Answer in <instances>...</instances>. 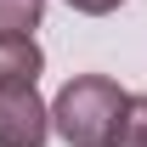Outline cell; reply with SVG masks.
<instances>
[{"label":"cell","mask_w":147,"mask_h":147,"mask_svg":"<svg viewBox=\"0 0 147 147\" xmlns=\"http://www.w3.org/2000/svg\"><path fill=\"white\" fill-rule=\"evenodd\" d=\"M74 11H85V17H108V11H119L125 0H68Z\"/></svg>","instance_id":"8992f818"},{"label":"cell","mask_w":147,"mask_h":147,"mask_svg":"<svg viewBox=\"0 0 147 147\" xmlns=\"http://www.w3.org/2000/svg\"><path fill=\"white\" fill-rule=\"evenodd\" d=\"M51 136V108L40 102L34 85L0 91V147H45Z\"/></svg>","instance_id":"7a4b0ae2"},{"label":"cell","mask_w":147,"mask_h":147,"mask_svg":"<svg viewBox=\"0 0 147 147\" xmlns=\"http://www.w3.org/2000/svg\"><path fill=\"white\" fill-rule=\"evenodd\" d=\"M45 57H40L34 40H0V91H17V85H34Z\"/></svg>","instance_id":"3957f363"},{"label":"cell","mask_w":147,"mask_h":147,"mask_svg":"<svg viewBox=\"0 0 147 147\" xmlns=\"http://www.w3.org/2000/svg\"><path fill=\"white\" fill-rule=\"evenodd\" d=\"M108 147H147V96H125L119 108V125H113Z\"/></svg>","instance_id":"5b68a950"},{"label":"cell","mask_w":147,"mask_h":147,"mask_svg":"<svg viewBox=\"0 0 147 147\" xmlns=\"http://www.w3.org/2000/svg\"><path fill=\"white\" fill-rule=\"evenodd\" d=\"M45 0H0V40H34Z\"/></svg>","instance_id":"277c9868"},{"label":"cell","mask_w":147,"mask_h":147,"mask_svg":"<svg viewBox=\"0 0 147 147\" xmlns=\"http://www.w3.org/2000/svg\"><path fill=\"white\" fill-rule=\"evenodd\" d=\"M119 108H125V91L108 74H74L51 102V130L68 147H108L113 125H119Z\"/></svg>","instance_id":"6da1fadb"}]
</instances>
